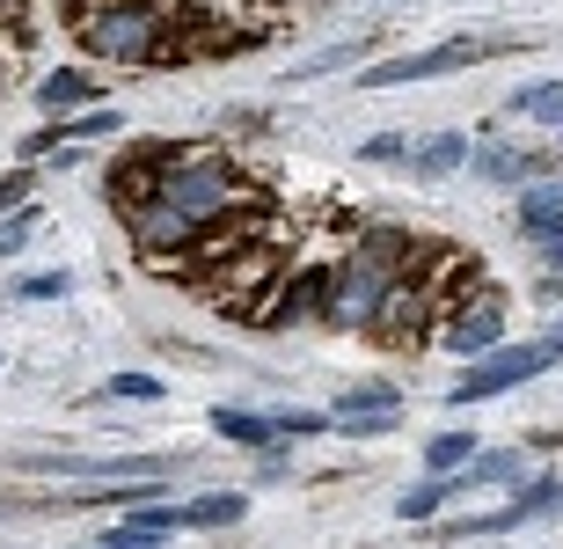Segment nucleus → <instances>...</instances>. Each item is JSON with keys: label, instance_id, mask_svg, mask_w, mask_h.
I'll return each mask as SVG.
<instances>
[{"label": "nucleus", "instance_id": "nucleus-1", "mask_svg": "<svg viewBox=\"0 0 563 549\" xmlns=\"http://www.w3.org/2000/svg\"><path fill=\"white\" fill-rule=\"evenodd\" d=\"M410 250H418V234L402 228H374L358 234L352 256L330 272V300H322V316L336 322V330H374L380 300H388V286H396V272L410 264Z\"/></svg>", "mask_w": 563, "mask_h": 549}, {"label": "nucleus", "instance_id": "nucleus-2", "mask_svg": "<svg viewBox=\"0 0 563 549\" xmlns=\"http://www.w3.org/2000/svg\"><path fill=\"white\" fill-rule=\"evenodd\" d=\"M154 198H168L190 228H212V220H228V212L264 206V190L234 169L220 147H184L176 162H168V176H162V190H154Z\"/></svg>", "mask_w": 563, "mask_h": 549}, {"label": "nucleus", "instance_id": "nucleus-3", "mask_svg": "<svg viewBox=\"0 0 563 549\" xmlns=\"http://www.w3.org/2000/svg\"><path fill=\"white\" fill-rule=\"evenodd\" d=\"M168 8H176V0H132V8H103V15L66 22V30L81 37L88 59H110V66H162Z\"/></svg>", "mask_w": 563, "mask_h": 549}, {"label": "nucleus", "instance_id": "nucleus-4", "mask_svg": "<svg viewBox=\"0 0 563 549\" xmlns=\"http://www.w3.org/2000/svg\"><path fill=\"white\" fill-rule=\"evenodd\" d=\"M278 242H286V228H278V212H272V228L256 234L250 250H234V256H220L212 272H198V286L212 294V308H220V316H250L256 294H272V286H278V272H286Z\"/></svg>", "mask_w": 563, "mask_h": 549}, {"label": "nucleus", "instance_id": "nucleus-5", "mask_svg": "<svg viewBox=\"0 0 563 549\" xmlns=\"http://www.w3.org/2000/svg\"><path fill=\"white\" fill-rule=\"evenodd\" d=\"M556 360H563V344H556V338L527 344V352H483V360H468V374L446 388V403H454V410H468V403H490V396H505V388H520V381L549 374Z\"/></svg>", "mask_w": 563, "mask_h": 549}, {"label": "nucleus", "instance_id": "nucleus-6", "mask_svg": "<svg viewBox=\"0 0 563 549\" xmlns=\"http://www.w3.org/2000/svg\"><path fill=\"white\" fill-rule=\"evenodd\" d=\"M125 228H132V242H140V256L154 264V272H184V250L198 242V228H190L168 198H140V206H125Z\"/></svg>", "mask_w": 563, "mask_h": 549}, {"label": "nucleus", "instance_id": "nucleus-7", "mask_svg": "<svg viewBox=\"0 0 563 549\" xmlns=\"http://www.w3.org/2000/svg\"><path fill=\"white\" fill-rule=\"evenodd\" d=\"M402 425V388L396 381H358L330 403V432H352V440H380Z\"/></svg>", "mask_w": 563, "mask_h": 549}, {"label": "nucleus", "instance_id": "nucleus-8", "mask_svg": "<svg viewBox=\"0 0 563 549\" xmlns=\"http://www.w3.org/2000/svg\"><path fill=\"white\" fill-rule=\"evenodd\" d=\"M490 44L483 37H446L432 52H410V59H380L358 74V88H402V81H432V74H461V66H476Z\"/></svg>", "mask_w": 563, "mask_h": 549}, {"label": "nucleus", "instance_id": "nucleus-9", "mask_svg": "<svg viewBox=\"0 0 563 549\" xmlns=\"http://www.w3.org/2000/svg\"><path fill=\"white\" fill-rule=\"evenodd\" d=\"M439 338H446V352H461V360H483V352L505 338V294L498 286H476L454 316L439 322Z\"/></svg>", "mask_w": 563, "mask_h": 549}, {"label": "nucleus", "instance_id": "nucleus-10", "mask_svg": "<svg viewBox=\"0 0 563 549\" xmlns=\"http://www.w3.org/2000/svg\"><path fill=\"white\" fill-rule=\"evenodd\" d=\"M176 154H184V140H140V147H125L118 162H110V198H118V206H140V198H154Z\"/></svg>", "mask_w": 563, "mask_h": 549}, {"label": "nucleus", "instance_id": "nucleus-11", "mask_svg": "<svg viewBox=\"0 0 563 549\" xmlns=\"http://www.w3.org/2000/svg\"><path fill=\"white\" fill-rule=\"evenodd\" d=\"M468 162H476L483 184H534V176H549V154H527L512 140H483V147H468Z\"/></svg>", "mask_w": 563, "mask_h": 549}, {"label": "nucleus", "instance_id": "nucleus-12", "mask_svg": "<svg viewBox=\"0 0 563 549\" xmlns=\"http://www.w3.org/2000/svg\"><path fill=\"white\" fill-rule=\"evenodd\" d=\"M454 169H468V132H432V140L410 147V176H424V184H439Z\"/></svg>", "mask_w": 563, "mask_h": 549}, {"label": "nucleus", "instance_id": "nucleus-13", "mask_svg": "<svg viewBox=\"0 0 563 549\" xmlns=\"http://www.w3.org/2000/svg\"><path fill=\"white\" fill-rule=\"evenodd\" d=\"M176 528H184V513H176V506L140 498V506L118 513V528H110V535H118V542H162V535H176Z\"/></svg>", "mask_w": 563, "mask_h": 549}, {"label": "nucleus", "instance_id": "nucleus-14", "mask_svg": "<svg viewBox=\"0 0 563 549\" xmlns=\"http://www.w3.org/2000/svg\"><path fill=\"white\" fill-rule=\"evenodd\" d=\"M563 228V176H534L520 190V234H549Z\"/></svg>", "mask_w": 563, "mask_h": 549}, {"label": "nucleus", "instance_id": "nucleus-15", "mask_svg": "<svg viewBox=\"0 0 563 549\" xmlns=\"http://www.w3.org/2000/svg\"><path fill=\"white\" fill-rule=\"evenodd\" d=\"M37 103L44 110H88L96 103V81H88L81 66H52V74L37 81Z\"/></svg>", "mask_w": 563, "mask_h": 549}, {"label": "nucleus", "instance_id": "nucleus-16", "mask_svg": "<svg viewBox=\"0 0 563 549\" xmlns=\"http://www.w3.org/2000/svg\"><path fill=\"white\" fill-rule=\"evenodd\" d=\"M527 454L520 447H476V454H468V484H527Z\"/></svg>", "mask_w": 563, "mask_h": 549}, {"label": "nucleus", "instance_id": "nucleus-17", "mask_svg": "<svg viewBox=\"0 0 563 549\" xmlns=\"http://www.w3.org/2000/svg\"><path fill=\"white\" fill-rule=\"evenodd\" d=\"M184 513V528H234L242 513H250V498L242 491H206V498H190V506H176Z\"/></svg>", "mask_w": 563, "mask_h": 549}, {"label": "nucleus", "instance_id": "nucleus-18", "mask_svg": "<svg viewBox=\"0 0 563 549\" xmlns=\"http://www.w3.org/2000/svg\"><path fill=\"white\" fill-rule=\"evenodd\" d=\"M512 118H534V125H556L563 132V81H527V88H512Z\"/></svg>", "mask_w": 563, "mask_h": 549}, {"label": "nucleus", "instance_id": "nucleus-19", "mask_svg": "<svg viewBox=\"0 0 563 549\" xmlns=\"http://www.w3.org/2000/svg\"><path fill=\"white\" fill-rule=\"evenodd\" d=\"M212 432L234 447H272V418H256V410H234V403H220L212 410Z\"/></svg>", "mask_w": 563, "mask_h": 549}, {"label": "nucleus", "instance_id": "nucleus-20", "mask_svg": "<svg viewBox=\"0 0 563 549\" xmlns=\"http://www.w3.org/2000/svg\"><path fill=\"white\" fill-rule=\"evenodd\" d=\"M446 498H454V476H424V484H410V491L396 498V513H402V520H432Z\"/></svg>", "mask_w": 563, "mask_h": 549}, {"label": "nucleus", "instance_id": "nucleus-21", "mask_svg": "<svg viewBox=\"0 0 563 549\" xmlns=\"http://www.w3.org/2000/svg\"><path fill=\"white\" fill-rule=\"evenodd\" d=\"M468 454H476V432H439V440L424 447V469H432V476H461Z\"/></svg>", "mask_w": 563, "mask_h": 549}, {"label": "nucleus", "instance_id": "nucleus-22", "mask_svg": "<svg viewBox=\"0 0 563 549\" xmlns=\"http://www.w3.org/2000/svg\"><path fill=\"white\" fill-rule=\"evenodd\" d=\"M118 125H125V118H118L110 103H88L81 118H59V132H66V140H110Z\"/></svg>", "mask_w": 563, "mask_h": 549}, {"label": "nucleus", "instance_id": "nucleus-23", "mask_svg": "<svg viewBox=\"0 0 563 549\" xmlns=\"http://www.w3.org/2000/svg\"><path fill=\"white\" fill-rule=\"evenodd\" d=\"M37 242V206H15V212H0V256H22Z\"/></svg>", "mask_w": 563, "mask_h": 549}, {"label": "nucleus", "instance_id": "nucleus-24", "mask_svg": "<svg viewBox=\"0 0 563 549\" xmlns=\"http://www.w3.org/2000/svg\"><path fill=\"white\" fill-rule=\"evenodd\" d=\"M308 432H330V410H272V440H308Z\"/></svg>", "mask_w": 563, "mask_h": 549}, {"label": "nucleus", "instance_id": "nucleus-25", "mask_svg": "<svg viewBox=\"0 0 563 549\" xmlns=\"http://www.w3.org/2000/svg\"><path fill=\"white\" fill-rule=\"evenodd\" d=\"M8 294H15V300H66V294H74V278H66V272H30V278H15Z\"/></svg>", "mask_w": 563, "mask_h": 549}, {"label": "nucleus", "instance_id": "nucleus-26", "mask_svg": "<svg viewBox=\"0 0 563 549\" xmlns=\"http://www.w3.org/2000/svg\"><path fill=\"white\" fill-rule=\"evenodd\" d=\"M110 396H118V403H162V381H154V374H118V381H110Z\"/></svg>", "mask_w": 563, "mask_h": 549}, {"label": "nucleus", "instance_id": "nucleus-27", "mask_svg": "<svg viewBox=\"0 0 563 549\" xmlns=\"http://www.w3.org/2000/svg\"><path fill=\"white\" fill-rule=\"evenodd\" d=\"M344 59H358V44H336V52H322V59L292 66V81H314V74H330V66H344Z\"/></svg>", "mask_w": 563, "mask_h": 549}, {"label": "nucleus", "instance_id": "nucleus-28", "mask_svg": "<svg viewBox=\"0 0 563 549\" xmlns=\"http://www.w3.org/2000/svg\"><path fill=\"white\" fill-rule=\"evenodd\" d=\"M410 154V140L402 132H380V140H366V162H402Z\"/></svg>", "mask_w": 563, "mask_h": 549}, {"label": "nucleus", "instance_id": "nucleus-29", "mask_svg": "<svg viewBox=\"0 0 563 549\" xmlns=\"http://www.w3.org/2000/svg\"><path fill=\"white\" fill-rule=\"evenodd\" d=\"M15 206H30V169L0 176V212H15Z\"/></svg>", "mask_w": 563, "mask_h": 549}, {"label": "nucleus", "instance_id": "nucleus-30", "mask_svg": "<svg viewBox=\"0 0 563 549\" xmlns=\"http://www.w3.org/2000/svg\"><path fill=\"white\" fill-rule=\"evenodd\" d=\"M59 140H66V132H59V118H52V125H37V132H30V140H22V154H52V147H59Z\"/></svg>", "mask_w": 563, "mask_h": 549}, {"label": "nucleus", "instance_id": "nucleus-31", "mask_svg": "<svg viewBox=\"0 0 563 549\" xmlns=\"http://www.w3.org/2000/svg\"><path fill=\"white\" fill-rule=\"evenodd\" d=\"M534 242H542V264H549V272H556V278H563V228H549V234H534Z\"/></svg>", "mask_w": 563, "mask_h": 549}, {"label": "nucleus", "instance_id": "nucleus-32", "mask_svg": "<svg viewBox=\"0 0 563 549\" xmlns=\"http://www.w3.org/2000/svg\"><path fill=\"white\" fill-rule=\"evenodd\" d=\"M256 476H264V484H286V476H292V462L278 454V447H264V469H256Z\"/></svg>", "mask_w": 563, "mask_h": 549}, {"label": "nucleus", "instance_id": "nucleus-33", "mask_svg": "<svg viewBox=\"0 0 563 549\" xmlns=\"http://www.w3.org/2000/svg\"><path fill=\"white\" fill-rule=\"evenodd\" d=\"M103 549H154V542H118V535H103Z\"/></svg>", "mask_w": 563, "mask_h": 549}]
</instances>
